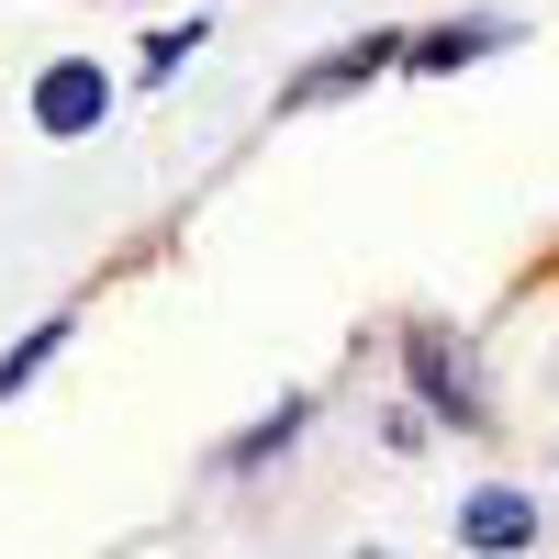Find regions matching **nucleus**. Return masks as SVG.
I'll list each match as a JSON object with an SVG mask.
<instances>
[{
    "mask_svg": "<svg viewBox=\"0 0 559 559\" xmlns=\"http://www.w3.org/2000/svg\"><path fill=\"white\" fill-rule=\"evenodd\" d=\"M403 369H414V392H426L448 426H481V381L459 369V347L437 336V324H414V336H403Z\"/></svg>",
    "mask_w": 559,
    "mask_h": 559,
    "instance_id": "f257e3e1",
    "label": "nucleus"
},
{
    "mask_svg": "<svg viewBox=\"0 0 559 559\" xmlns=\"http://www.w3.org/2000/svg\"><path fill=\"white\" fill-rule=\"evenodd\" d=\"M102 102H112L102 68H45V79H34V123H45V134H90Z\"/></svg>",
    "mask_w": 559,
    "mask_h": 559,
    "instance_id": "f03ea898",
    "label": "nucleus"
},
{
    "mask_svg": "<svg viewBox=\"0 0 559 559\" xmlns=\"http://www.w3.org/2000/svg\"><path fill=\"white\" fill-rule=\"evenodd\" d=\"M392 57H403V34H358L336 68H302V79H292V102H336V90H358L369 68H392Z\"/></svg>",
    "mask_w": 559,
    "mask_h": 559,
    "instance_id": "7ed1b4c3",
    "label": "nucleus"
},
{
    "mask_svg": "<svg viewBox=\"0 0 559 559\" xmlns=\"http://www.w3.org/2000/svg\"><path fill=\"white\" fill-rule=\"evenodd\" d=\"M459 537H471V548H526L537 515H526V492H471V503H459Z\"/></svg>",
    "mask_w": 559,
    "mask_h": 559,
    "instance_id": "20e7f679",
    "label": "nucleus"
},
{
    "mask_svg": "<svg viewBox=\"0 0 559 559\" xmlns=\"http://www.w3.org/2000/svg\"><path fill=\"white\" fill-rule=\"evenodd\" d=\"M57 347H68V313H45V324H34V336H23L12 358H0V403H12V392L34 381V369H45V358H57Z\"/></svg>",
    "mask_w": 559,
    "mask_h": 559,
    "instance_id": "39448f33",
    "label": "nucleus"
},
{
    "mask_svg": "<svg viewBox=\"0 0 559 559\" xmlns=\"http://www.w3.org/2000/svg\"><path fill=\"white\" fill-rule=\"evenodd\" d=\"M481 45H503V34H492V23H448V34H426V45H414V68H471Z\"/></svg>",
    "mask_w": 559,
    "mask_h": 559,
    "instance_id": "423d86ee",
    "label": "nucleus"
},
{
    "mask_svg": "<svg viewBox=\"0 0 559 559\" xmlns=\"http://www.w3.org/2000/svg\"><path fill=\"white\" fill-rule=\"evenodd\" d=\"M191 45H202V23H168V34L146 45V79H179V57H191Z\"/></svg>",
    "mask_w": 559,
    "mask_h": 559,
    "instance_id": "0eeeda50",
    "label": "nucleus"
}]
</instances>
